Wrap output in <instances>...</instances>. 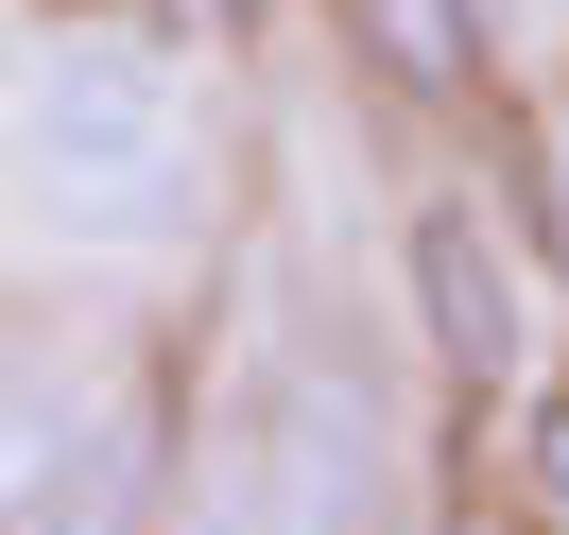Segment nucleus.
Segmentation results:
<instances>
[{"instance_id": "obj_4", "label": "nucleus", "mask_w": 569, "mask_h": 535, "mask_svg": "<svg viewBox=\"0 0 569 535\" xmlns=\"http://www.w3.org/2000/svg\"><path fill=\"white\" fill-rule=\"evenodd\" d=\"M190 484V449H173V380H121L104 415L52 449V484H36V535H156V501Z\"/></svg>"}, {"instance_id": "obj_9", "label": "nucleus", "mask_w": 569, "mask_h": 535, "mask_svg": "<svg viewBox=\"0 0 569 535\" xmlns=\"http://www.w3.org/2000/svg\"><path fill=\"white\" fill-rule=\"evenodd\" d=\"M552 208H569V87H552Z\"/></svg>"}, {"instance_id": "obj_5", "label": "nucleus", "mask_w": 569, "mask_h": 535, "mask_svg": "<svg viewBox=\"0 0 569 535\" xmlns=\"http://www.w3.org/2000/svg\"><path fill=\"white\" fill-rule=\"evenodd\" d=\"M346 52L397 87V105H483L500 87V18L483 0H346Z\"/></svg>"}, {"instance_id": "obj_3", "label": "nucleus", "mask_w": 569, "mask_h": 535, "mask_svg": "<svg viewBox=\"0 0 569 535\" xmlns=\"http://www.w3.org/2000/svg\"><path fill=\"white\" fill-rule=\"evenodd\" d=\"M397 277H415V328H431V363H449L466 397H483V380H518L535 311H518V259L483 242V208H466V190H431V208H415V242H397Z\"/></svg>"}, {"instance_id": "obj_2", "label": "nucleus", "mask_w": 569, "mask_h": 535, "mask_svg": "<svg viewBox=\"0 0 569 535\" xmlns=\"http://www.w3.org/2000/svg\"><path fill=\"white\" fill-rule=\"evenodd\" d=\"M208 501V484H190ZM224 535H380V415H362V380L346 363H311L293 346L277 380L224 415V501H208Z\"/></svg>"}, {"instance_id": "obj_6", "label": "nucleus", "mask_w": 569, "mask_h": 535, "mask_svg": "<svg viewBox=\"0 0 569 535\" xmlns=\"http://www.w3.org/2000/svg\"><path fill=\"white\" fill-rule=\"evenodd\" d=\"M52 449H70V415H52V380L18 346H0V518H36V484H52Z\"/></svg>"}, {"instance_id": "obj_1", "label": "nucleus", "mask_w": 569, "mask_h": 535, "mask_svg": "<svg viewBox=\"0 0 569 535\" xmlns=\"http://www.w3.org/2000/svg\"><path fill=\"white\" fill-rule=\"evenodd\" d=\"M0 139H18V190H36L70 242H173V225L208 208L173 52H139V36H36Z\"/></svg>"}, {"instance_id": "obj_7", "label": "nucleus", "mask_w": 569, "mask_h": 535, "mask_svg": "<svg viewBox=\"0 0 569 535\" xmlns=\"http://www.w3.org/2000/svg\"><path fill=\"white\" fill-rule=\"evenodd\" d=\"M518 484H535V518H569V380H535V415H518Z\"/></svg>"}, {"instance_id": "obj_8", "label": "nucleus", "mask_w": 569, "mask_h": 535, "mask_svg": "<svg viewBox=\"0 0 569 535\" xmlns=\"http://www.w3.org/2000/svg\"><path fill=\"white\" fill-rule=\"evenodd\" d=\"M156 36H208V52H259V36H277V0H156Z\"/></svg>"}, {"instance_id": "obj_10", "label": "nucleus", "mask_w": 569, "mask_h": 535, "mask_svg": "<svg viewBox=\"0 0 569 535\" xmlns=\"http://www.w3.org/2000/svg\"><path fill=\"white\" fill-rule=\"evenodd\" d=\"M483 18H500V0H483Z\"/></svg>"}]
</instances>
